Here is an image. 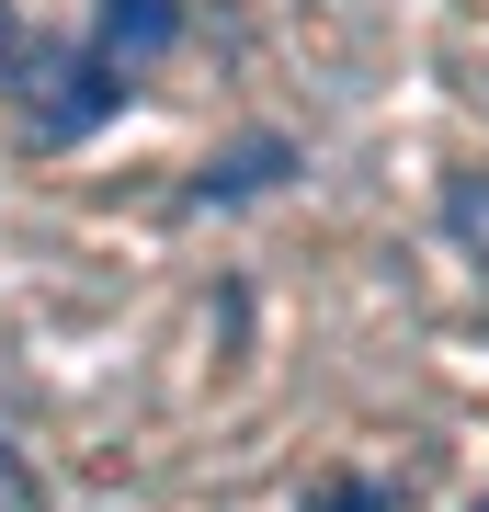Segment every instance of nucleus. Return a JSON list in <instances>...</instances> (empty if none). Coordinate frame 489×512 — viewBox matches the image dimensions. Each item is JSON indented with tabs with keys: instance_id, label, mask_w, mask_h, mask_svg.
I'll return each mask as SVG.
<instances>
[{
	"instance_id": "f257e3e1",
	"label": "nucleus",
	"mask_w": 489,
	"mask_h": 512,
	"mask_svg": "<svg viewBox=\"0 0 489 512\" xmlns=\"http://www.w3.org/2000/svg\"><path fill=\"white\" fill-rule=\"evenodd\" d=\"M114 103H126V69H114V57H69V69H57V92H35V137L69 148V137L103 126Z\"/></svg>"
},
{
	"instance_id": "f03ea898",
	"label": "nucleus",
	"mask_w": 489,
	"mask_h": 512,
	"mask_svg": "<svg viewBox=\"0 0 489 512\" xmlns=\"http://www.w3.org/2000/svg\"><path fill=\"white\" fill-rule=\"evenodd\" d=\"M296 171V148L285 137H239L228 160H205V183H194V205H251V194H273Z\"/></svg>"
},
{
	"instance_id": "7ed1b4c3",
	"label": "nucleus",
	"mask_w": 489,
	"mask_h": 512,
	"mask_svg": "<svg viewBox=\"0 0 489 512\" xmlns=\"http://www.w3.org/2000/svg\"><path fill=\"white\" fill-rule=\"evenodd\" d=\"M171 35H182V0H103V46H91V57L137 69V57H160Z\"/></svg>"
},
{
	"instance_id": "20e7f679",
	"label": "nucleus",
	"mask_w": 489,
	"mask_h": 512,
	"mask_svg": "<svg viewBox=\"0 0 489 512\" xmlns=\"http://www.w3.org/2000/svg\"><path fill=\"white\" fill-rule=\"evenodd\" d=\"M455 239H478V251H489V183H467V194H455Z\"/></svg>"
},
{
	"instance_id": "39448f33",
	"label": "nucleus",
	"mask_w": 489,
	"mask_h": 512,
	"mask_svg": "<svg viewBox=\"0 0 489 512\" xmlns=\"http://www.w3.org/2000/svg\"><path fill=\"white\" fill-rule=\"evenodd\" d=\"M330 512H387V490H364V478H342V490H330Z\"/></svg>"
},
{
	"instance_id": "423d86ee",
	"label": "nucleus",
	"mask_w": 489,
	"mask_h": 512,
	"mask_svg": "<svg viewBox=\"0 0 489 512\" xmlns=\"http://www.w3.org/2000/svg\"><path fill=\"white\" fill-rule=\"evenodd\" d=\"M0 57H12V12H0Z\"/></svg>"
}]
</instances>
